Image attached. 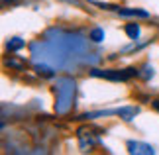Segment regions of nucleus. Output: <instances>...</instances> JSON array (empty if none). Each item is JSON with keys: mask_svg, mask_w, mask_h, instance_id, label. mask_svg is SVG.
Returning a JSON list of instances; mask_svg holds the SVG:
<instances>
[{"mask_svg": "<svg viewBox=\"0 0 159 155\" xmlns=\"http://www.w3.org/2000/svg\"><path fill=\"white\" fill-rule=\"evenodd\" d=\"M120 16H138V18H149V14L145 10H138V8H118Z\"/></svg>", "mask_w": 159, "mask_h": 155, "instance_id": "5", "label": "nucleus"}, {"mask_svg": "<svg viewBox=\"0 0 159 155\" xmlns=\"http://www.w3.org/2000/svg\"><path fill=\"white\" fill-rule=\"evenodd\" d=\"M24 45H26V41L20 39V38H12L8 41V49H10V51H18V49H22Z\"/></svg>", "mask_w": 159, "mask_h": 155, "instance_id": "7", "label": "nucleus"}, {"mask_svg": "<svg viewBox=\"0 0 159 155\" xmlns=\"http://www.w3.org/2000/svg\"><path fill=\"white\" fill-rule=\"evenodd\" d=\"M139 112V110L136 108V106H124V108H120V110H116V114H118L120 118H124L126 122H130V120H134L136 118V114Z\"/></svg>", "mask_w": 159, "mask_h": 155, "instance_id": "4", "label": "nucleus"}, {"mask_svg": "<svg viewBox=\"0 0 159 155\" xmlns=\"http://www.w3.org/2000/svg\"><path fill=\"white\" fill-rule=\"evenodd\" d=\"M35 69H38V73L39 75H45V77H51L53 75V67H49V65H45V63H38L35 65Z\"/></svg>", "mask_w": 159, "mask_h": 155, "instance_id": "9", "label": "nucleus"}, {"mask_svg": "<svg viewBox=\"0 0 159 155\" xmlns=\"http://www.w3.org/2000/svg\"><path fill=\"white\" fill-rule=\"evenodd\" d=\"M126 34L130 39H138L139 38V26L138 24H128L126 26Z\"/></svg>", "mask_w": 159, "mask_h": 155, "instance_id": "6", "label": "nucleus"}, {"mask_svg": "<svg viewBox=\"0 0 159 155\" xmlns=\"http://www.w3.org/2000/svg\"><path fill=\"white\" fill-rule=\"evenodd\" d=\"M93 77H102V79H110V80H126L134 75H139L136 69H126V71H100V69H90Z\"/></svg>", "mask_w": 159, "mask_h": 155, "instance_id": "2", "label": "nucleus"}, {"mask_svg": "<svg viewBox=\"0 0 159 155\" xmlns=\"http://www.w3.org/2000/svg\"><path fill=\"white\" fill-rule=\"evenodd\" d=\"M128 151L130 153H142V155H151L153 153V147L148 145V144H138V141H130L128 144Z\"/></svg>", "mask_w": 159, "mask_h": 155, "instance_id": "3", "label": "nucleus"}, {"mask_svg": "<svg viewBox=\"0 0 159 155\" xmlns=\"http://www.w3.org/2000/svg\"><path fill=\"white\" fill-rule=\"evenodd\" d=\"M8 67H14V69H18V71L24 69V65L20 63V61H16V59H10V61H8Z\"/></svg>", "mask_w": 159, "mask_h": 155, "instance_id": "11", "label": "nucleus"}, {"mask_svg": "<svg viewBox=\"0 0 159 155\" xmlns=\"http://www.w3.org/2000/svg\"><path fill=\"white\" fill-rule=\"evenodd\" d=\"M142 71H143V73H139V77H142V79H149V77H153V67L145 65Z\"/></svg>", "mask_w": 159, "mask_h": 155, "instance_id": "10", "label": "nucleus"}, {"mask_svg": "<svg viewBox=\"0 0 159 155\" xmlns=\"http://www.w3.org/2000/svg\"><path fill=\"white\" fill-rule=\"evenodd\" d=\"M55 92H57V104H55L57 114H67L71 104H73V96H75V80L69 79V77L57 79Z\"/></svg>", "mask_w": 159, "mask_h": 155, "instance_id": "1", "label": "nucleus"}, {"mask_svg": "<svg viewBox=\"0 0 159 155\" xmlns=\"http://www.w3.org/2000/svg\"><path fill=\"white\" fill-rule=\"evenodd\" d=\"M153 108H155L157 112H159V100H153Z\"/></svg>", "mask_w": 159, "mask_h": 155, "instance_id": "12", "label": "nucleus"}, {"mask_svg": "<svg viewBox=\"0 0 159 155\" xmlns=\"http://www.w3.org/2000/svg\"><path fill=\"white\" fill-rule=\"evenodd\" d=\"M89 38L93 39V41H96V43H100L102 39H104V30H102V28H94L93 32H90Z\"/></svg>", "mask_w": 159, "mask_h": 155, "instance_id": "8", "label": "nucleus"}]
</instances>
